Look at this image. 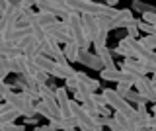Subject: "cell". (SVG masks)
<instances>
[{
    "label": "cell",
    "instance_id": "6da1fadb",
    "mask_svg": "<svg viewBox=\"0 0 156 131\" xmlns=\"http://www.w3.org/2000/svg\"><path fill=\"white\" fill-rule=\"evenodd\" d=\"M65 6L68 8L70 12H76V14H90V16H109V18H115L117 12L115 8L107 6V4H100V2H92V0H65Z\"/></svg>",
    "mask_w": 156,
    "mask_h": 131
},
{
    "label": "cell",
    "instance_id": "7a4b0ae2",
    "mask_svg": "<svg viewBox=\"0 0 156 131\" xmlns=\"http://www.w3.org/2000/svg\"><path fill=\"white\" fill-rule=\"evenodd\" d=\"M39 100H41V98H39V96H33V94H26V92H12V94L8 96L6 102H10L16 110L22 111V115L29 118V115H35L37 114V102Z\"/></svg>",
    "mask_w": 156,
    "mask_h": 131
},
{
    "label": "cell",
    "instance_id": "3957f363",
    "mask_svg": "<svg viewBox=\"0 0 156 131\" xmlns=\"http://www.w3.org/2000/svg\"><path fill=\"white\" fill-rule=\"evenodd\" d=\"M70 27V33H72V39L80 49H90L92 47V41L88 39L86 31H84V24H82V14H76V12H70L68 18L65 20Z\"/></svg>",
    "mask_w": 156,
    "mask_h": 131
},
{
    "label": "cell",
    "instance_id": "277c9868",
    "mask_svg": "<svg viewBox=\"0 0 156 131\" xmlns=\"http://www.w3.org/2000/svg\"><path fill=\"white\" fill-rule=\"evenodd\" d=\"M133 12L129 10V8H123V10L117 12L115 18H109V16H100L98 18V22H100V27L104 31L109 33L111 30H119V27H127L131 22H133Z\"/></svg>",
    "mask_w": 156,
    "mask_h": 131
},
{
    "label": "cell",
    "instance_id": "5b68a950",
    "mask_svg": "<svg viewBox=\"0 0 156 131\" xmlns=\"http://www.w3.org/2000/svg\"><path fill=\"white\" fill-rule=\"evenodd\" d=\"M101 94L105 96V100H107V106L109 108H113L117 114H125L127 118H131L133 119L135 118V114H136V108H133V106L127 102L123 96L119 94L117 90H111V88H105Z\"/></svg>",
    "mask_w": 156,
    "mask_h": 131
},
{
    "label": "cell",
    "instance_id": "8992f818",
    "mask_svg": "<svg viewBox=\"0 0 156 131\" xmlns=\"http://www.w3.org/2000/svg\"><path fill=\"white\" fill-rule=\"evenodd\" d=\"M72 114H74V119L78 123V127L80 129H96L98 123H96V118L88 111L82 104H78V102H72ZM101 129V127H100Z\"/></svg>",
    "mask_w": 156,
    "mask_h": 131
},
{
    "label": "cell",
    "instance_id": "52a82bcc",
    "mask_svg": "<svg viewBox=\"0 0 156 131\" xmlns=\"http://www.w3.org/2000/svg\"><path fill=\"white\" fill-rule=\"evenodd\" d=\"M47 35L53 37L55 41L58 43H68V41H74L72 39V33H70V27H68V24L62 20V22H55L51 27H47Z\"/></svg>",
    "mask_w": 156,
    "mask_h": 131
},
{
    "label": "cell",
    "instance_id": "ba28073f",
    "mask_svg": "<svg viewBox=\"0 0 156 131\" xmlns=\"http://www.w3.org/2000/svg\"><path fill=\"white\" fill-rule=\"evenodd\" d=\"M35 6L39 12H45V14H53V16L57 18H62V20H66L70 10H68L66 6H61V4H53L49 2V0H35Z\"/></svg>",
    "mask_w": 156,
    "mask_h": 131
},
{
    "label": "cell",
    "instance_id": "9c48e42d",
    "mask_svg": "<svg viewBox=\"0 0 156 131\" xmlns=\"http://www.w3.org/2000/svg\"><path fill=\"white\" fill-rule=\"evenodd\" d=\"M121 71H125V72H131V75H135L136 78H143V76L148 75V67L144 65L140 59H123V63H121V67H119Z\"/></svg>",
    "mask_w": 156,
    "mask_h": 131
},
{
    "label": "cell",
    "instance_id": "30bf717a",
    "mask_svg": "<svg viewBox=\"0 0 156 131\" xmlns=\"http://www.w3.org/2000/svg\"><path fill=\"white\" fill-rule=\"evenodd\" d=\"M16 45L23 51V55L29 57V59H35L37 55H41V41H37L33 35L23 37V39H22V41H18Z\"/></svg>",
    "mask_w": 156,
    "mask_h": 131
},
{
    "label": "cell",
    "instance_id": "8fae6325",
    "mask_svg": "<svg viewBox=\"0 0 156 131\" xmlns=\"http://www.w3.org/2000/svg\"><path fill=\"white\" fill-rule=\"evenodd\" d=\"M78 63L88 67V69L104 71V63H101L100 55H98V53H92L90 49H80V53H78Z\"/></svg>",
    "mask_w": 156,
    "mask_h": 131
},
{
    "label": "cell",
    "instance_id": "7c38bea8",
    "mask_svg": "<svg viewBox=\"0 0 156 131\" xmlns=\"http://www.w3.org/2000/svg\"><path fill=\"white\" fill-rule=\"evenodd\" d=\"M135 88H136V92H140V96H143L144 100L156 104V84L150 78H146V76L139 78L135 82Z\"/></svg>",
    "mask_w": 156,
    "mask_h": 131
},
{
    "label": "cell",
    "instance_id": "4fadbf2b",
    "mask_svg": "<svg viewBox=\"0 0 156 131\" xmlns=\"http://www.w3.org/2000/svg\"><path fill=\"white\" fill-rule=\"evenodd\" d=\"M18 118H22V111L16 110L10 102H2V104H0V125L16 123Z\"/></svg>",
    "mask_w": 156,
    "mask_h": 131
},
{
    "label": "cell",
    "instance_id": "5bb4252c",
    "mask_svg": "<svg viewBox=\"0 0 156 131\" xmlns=\"http://www.w3.org/2000/svg\"><path fill=\"white\" fill-rule=\"evenodd\" d=\"M82 24H84V31H86L88 39L94 41L96 37H98V33L101 31L100 22H98V16H90V14H84V16H82Z\"/></svg>",
    "mask_w": 156,
    "mask_h": 131
},
{
    "label": "cell",
    "instance_id": "9a60e30c",
    "mask_svg": "<svg viewBox=\"0 0 156 131\" xmlns=\"http://www.w3.org/2000/svg\"><path fill=\"white\" fill-rule=\"evenodd\" d=\"M23 55V51L20 49L16 43L12 41H2V47H0V57H8V59H16V57Z\"/></svg>",
    "mask_w": 156,
    "mask_h": 131
},
{
    "label": "cell",
    "instance_id": "2e32d148",
    "mask_svg": "<svg viewBox=\"0 0 156 131\" xmlns=\"http://www.w3.org/2000/svg\"><path fill=\"white\" fill-rule=\"evenodd\" d=\"M98 55H100L101 63H104V69H119V67L115 65V61H113V51H111L109 47H105V49L98 51Z\"/></svg>",
    "mask_w": 156,
    "mask_h": 131
},
{
    "label": "cell",
    "instance_id": "e0dca14e",
    "mask_svg": "<svg viewBox=\"0 0 156 131\" xmlns=\"http://www.w3.org/2000/svg\"><path fill=\"white\" fill-rule=\"evenodd\" d=\"M100 75H101V78H104V80L121 82V80H123V75H125V72L121 71V69H104V71H100Z\"/></svg>",
    "mask_w": 156,
    "mask_h": 131
},
{
    "label": "cell",
    "instance_id": "ac0fdd59",
    "mask_svg": "<svg viewBox=\"0 0 156 131\" xmlns=\"http://www.w3.org/2000/svg\"><path fill=\"white\" fill-rule=\"evenodd\" d=\"M74 78L76 80H80L82 84H86L88 88H90L92 92H96L98 88H100V80H96V78H92V76H88L86 72H78L76 71V75H74Z\"/></svg>",
    "mask_w": 156,
    "mask_h": 131
},
{
    "label": "cell",
    "instance_id": "d6986e66",
    "mask_svg": "<svg viewBox=\"0 0 156 131\" xmlns=\"http://www.w3.org/2000/svg\"><path fill=\"white\" fill-rule=\"evenodd\" d=\"M39 98L43 102H57V88H51L49 84L39 86Z\"/></svg>",
    "mask_w": 156,
    "mask_h": 131
},
{
    "label": "cell",
    "instance_id": "ffe728a7",
    "mask_svg": "<svg viewBox=\"0 0 156 131\" xmlns=\"http://www.w3.org/2000/svg\"><path fill=\"white\" fill-rule=\"evenodd\" d=\"M62 51H65L68 63H78V53H80V47H78L74 41L65 43V49H62Z\"/></svg>",
    "mask_w": 156,
    "mask_h": 131
},
{
    "label": "cell",
    "instance_id": "44dd1931",
    "mask_svg": "<svg viewBox=\"0 0 156 131\" xmlns=\"http://www.w3.org/2000/svg\"><path fill=\"white\" fill-rule=\"evenodd\" d=\"M35 20H37V22H39V24H41V26H43V27H45V30H47V27H51L53 24H55V22L58 20V18H57V16H53V14L37 12V14H35Z\"/></svg>",
    "mask_w": 156,
    "mask_h": 131
},
{
    "label": "cell",
    "instance_id": "7402d4cb",
    "mask_svg": "<svg viewBox=\"0 0 156 131\" xmlns=\"http://www.w3.org/2000/svg\"><path fill=\"white\" fill-rule=\"evenodd\" d=\"M31 33H33V37H35L37 41H45L47 39V30L35 20V18H33V22H31Z\"/></svg>",
    "mask_w": 156,
    "mask_h": 131
},
{
    "label": "cell",
    "instance_id": "603a6c76",
    "mask_svg": "<svg viewBox=\"0 0 156 131\" xmlns=\"http://www.w3.org/2000/svg\"><path fill=\"white\" fill-rule=\"evenodd\" d=\"M133 8L136 12H140L143 16H144V14H156V6L146 4V2H140V0H133Z\"/></svg>",
    "mask_w": 156,
    "mask_h": 131
},
{
    "label": "cell",
    "instance_id": "cb8c5ba5",
    "mask_svg": "<svg viewBox=\"0 0 156 131\" xmlns=\"http://www.w3.org/2000/svg\"><path fill=\"white\" fill-rule=\"evenodd\" d=\"M12 72V69H10V59L8 57H0V80H6L8 75Z\"/></svg>",
    "mask_w": 156,
    "mask_h": 131
},
{
    "label": "cell",
    "instance_id": "d4e9b609",
    "mask_svg": "<svg viewBox=\"0 0 156 131\" xmlns=\"http://www.w3.org/2000/svg\"><path fill=\"white\" fill-rule=\"evenodd\" d=\"M140 41H143V45L146 49L156 51V35H144V37H140Z\"/></svg>",
    "mask_w": 156,
    "mask_h": 131
},
{
    "label": "cell",
    "instance_id": "484cf974",
    "mask_svg": "<svg viewBox=\"0 0 156 131\" xmlns=\"http://www.w3.org/2000/svg\"><path fill=\"white\" fill-rule=\"evenodd\" d=\"M12 92H16V88H14L12 84H6V82H2V84H0V96H2L4 102L8 100V96L12 94Z\"/></svg>",
    "mask_w": 156,
    "mask_h": 131
},
{
    "label": "cell",
    "instance_id": "4316f807",
    "mask_svg": "<svg viewBox=\"0 0 156 131\" xmlns=\"http://www.w3.org/2000/svg\"><path fill=\"white\" fill-rule=\"evenodd\" d=\"M127 30V35L129 37H136V39H139V33H140V30H139V26H136V20H133L129 24V26L125 27Z\"/></svg>",
    "mask_w": 156,
    "mask_h": 131
},
{
    "label": "cell",
    "instance_id": "83f0119b",
    "mask_svg": "<svg viewBox=\"0 0 156 131\" xmlns=\"http://www.w3.org/2000/svg\"><path fill=\"white\" fill-rule=\"evenodd\" d=\"M0 131H26V125H18V123H6V125H0Z\"/></svg>",
    "mask_w": 156,
    "mask_h": 131
},
{
    "label": "cell",
    "instance_id": "f1b7e54d",
    "mask_svg": "<svg viewBox=\"0 0 156 131\" xmlns=\"http://www.w3.org/2000/svg\"><path fill=\"white\" fill-rule=\"evenodd\" d=\"M78 84H80V82H78L74 76H72V78H66V88L72 92V94H74V92L78 90Z\"/></svg>",
    "mask_w": 156,
    "mask_h": 131
},
{
    "label": "cell",
    "instance_id": "f546056e",
    "mask_svg": "<svg viewBox=\"0 0 156 131\" xmlns=\"http://www.w3.org/2000/svg\"><path fill=\"white\" fill-rule=\"evenodd\" d=\"M131 86H133V84H127V82H117V92H119V94H125V92L127 90H131Z\"/></svg>",
    "mask_w": 156,
    "mask_h": 131
},
{
    "label": "cell",
    "instance_id": "4dcf8cb0",
    "mask_svg": "<svg viewBox=\"0 0 156 131\" xmlns=\"http://www.w3.org/2000/svg\"><path fill=\"white\" fill-rule=\"evenodd\" d=\"M109 129H111V131H123V129H121V125H119V123H117V121H115L113 118H111V123H109Z\"/></svg>",
    "mask_w": 156,
    "mask_h": 131
},
{
    "label": "cell",
    "instance_id": "1f68e13d",
    "mask_svg": "<svg viewBox=\"0 0 156 131\" xmlns=\"http://www.w3.org/2000/svg\"><path fill=\"white\" fill-rule=\"evenodd\" d=\"M26 125H37V115H29V118H26Z\"/></svg>",
    "mask_w": 156,
    "mask_h": 131
},
{
    "label": "cell",
    "instance_id": "d6a6232c",
    "mask_svg": "<svg viewBox=\"0 0 156 131\" xmlns=\"http://www.w3.org/2000/svg\"><path fill=\"white\" fill-rule=\"evenodd\" d=\"M117 2H119V0H105V4H107V6H111V8H113Z\"/></svg>",
    "mask_w": 156,
    "mask_h": 131
},
{
    "label": "cell",
    "instance_id": "836d02e7",
    "mask_svg": "<svg viewBox=\"0 0 156 131\" xmlns=\"http://www.w3.org/2000/svg\"><path fill=\"white\" fill-rule=\"evenodd\" d=\"M49 2H53V4H61V6H65V0H49Z\"/></svg>",
    "mask_w": 156,
    "mask_h": 131
},
{
    "label": "cell",
    "instance_id": "e575fe53",
    "mask_svg": "<svg viewBox=\"0 0 156 131\" xmlns=\"http://www.w3.org/2000/svg\"><path fill=\"white\" fill-rule=\"evenodd\" d=\"M152 127H156V114H152Z\"/></svg>",
    "mask_w": 156,
    "mask_h": 131
},
{
    "label": "cell",
    "instance_id": "d590c367",
    "mask_svg": "<svg viewBox=\"0 0 156 131\" xmlns=\"http://www.w3.org/2000/svg\"><path fill=\"white\" fill-rule=\"evenodd\" d=\"M150 80H152L154 84H156V72H152V76H150Z\"/></svg>",
    "mask_w": 156,
    "mask_h": 131
},
{
    "label": "cell",
    "instance_id": "8d00e7d4",
    "mask_svg": "<svg viewBox=\"0 0 156 131\" xmlns=\"http://www.w3.org/2000/svg\"><path fill=\"white\" fill-rule=\"evenodd\" d=\"M82 131H101L100 127H96V129H82Z\"/></svg>",
    "mask_w": 156,
    "mask_h": 131
},
{
    "label": "cell",
    "instance_id": "74e56055",
    "mask_svg": "<svg viewBox=\"0 0 156 131\" xmlns=\"http://www.w3.org/2000/svg\"><path fill=\"white\" fill-rule=\"evenodd\" d=\"M148 131H156V127H150V129H148Z\"/></svg>",
    "mask_w": 156,
    "mask_h": 131
},
{
    "label": "cell",
    "instance_id": "f35d334b",
    "mask_svg": "<svg viewBox=\"0 0 156 131\" xmlns=\"http://www.w3.org/2000/svg\"><path fill=\"white\" fill-rule=\"evenodd\" d=\"M35 131H41V129H39V127H35Z\"/></svg>",
    "mask_w": 156,
    "mask_h": 131
}]
</instances>
